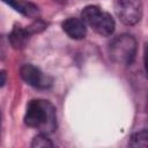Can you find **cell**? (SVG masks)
Wrapping results in <instances>:
<instances>
[{
    "label": "cell",
    "instance_id": "2",
    "mask_svg": "<svg viewBox=\"0 0 148 148\" xmlns=\"http://www.w3.org/2000/svg\"><path fill=\"white\" fill-rule=\"evenodd\" d=\"M136 53V42L133 36L124 34L113 38L109 45L110 58L120 65H131Z\"/></svg>",
    "mask_w": 148,
    "mask_h": 148
},
{
    "label": "cell",
    "instance_id": "12",
    "mask_svg": "<svg viewBox=\"0 0 148 148\" xmlns=\"http://www.w3.org/2000/svg\"><path fill=\"white\" fill-rule=\"evenodd\" d=\"M0 125H1V113H0Z\"/></svg>",
    "mask_w": 148,
    "mask_h": 148
},
{
    "label": "cell",
    "instance_id": "4",
    "mask_svg": "<svg viewBox=\"0 0 148 148\" xmlns=\"http://www.w3.org/2000/svg\"><path fill=\"white\" fill-rule=\"evenodd\" d=\"M114 10L124 24L133 25L141 18L142 3L141 0H114Z\"/></svg>",
    "mask_w": 148,
    "mask_h": 148
},
{
    "label": "cell",
    "instance_id": "10",
    "mask_svg": "<svg viewBox=\"0 0 148 148\" xmlns=\"http://www.w3.org/2000/svg\"><path fill=\"white\" fill-rule=\"evenodd\" d=\"M31 147L34 148H46V147H53V142L46 136L45 133H40L39 135L35 136L32 142H31Z\"/></svg>",
    "mask_w": 148,
    "mask_h": 148
},
{
    "label": "cell",
    "instance_id": "11",
    "mask_svg": "<svg viewBox=\"0 0 148 148\" xmlns=\"http://www.w3.org/2000/svg\"><path fill=\"white\" fill-rule=\"evenodd\" d=\"M6 82V72L5 71H0V87H2Z\"/></svg>",
    "mask_w": 148,
    "mask_h": 148
},
{
    "label": "cell",
    "instance_id": "7",
    "mask_svg": "<svg viewBox=\"0 0 148 148\" xmlns=\"http://www.w3.org/2000/svg\"><path fill=\"white\" fill-rule=\"evenodd\" d=\"M29 36H30L29 29H24L20 25H15L9 35V40L14 49H22L25 46Z\"/></svg>",
    "mask_w": 148,
    "mask_h": 148
},
{
    "label": "cell",
    "instance_id": "6",
    "mask_svg": "<svg viewBox=\"0 0 148 148\" xmlns=\"http://www.w3.org/2000/svg\"><path fill=\"white\" fill-rule=\"evenodd\" d=\"M64 31L73 39H82L87 34L86 23L81 18L69 17L62 23Z\"/></svg>",
    "mask_w": 148,
    "mask_h": 148
},
{
    "label": "cell",
    "instance_id": "1",
    "mask_svg": "<svg viewBox=\"0 0 148 148\" xmlns=\"http://www.w3.org/2000/svg\"><path fill=\"white\" fill-rule=\"evenodd\" d=\"M24 123L29 127L38 128L42 133H51L57 128L56 109L44 99L30 101L24 114Z\"/></svg>",
    "mask_w": 148,
    "mask_h": 148
},
{
    "label": "cell",
    "instance_id": "3",
    "mask_svg": "<svg viewBox=\"0 0 148 148\" xmlns=\"http://www.w3.org/2000/svg\"><path fill=\"white\" fill-rule=\"evenodd\" d=\"M81 18L102 36H110L114 30V20L112 16L97 6H87L83 8Z\"/></svg>",
    "mask_w": 148,
    "mask_h": 148
},
{
    "label": "cell",
    "instance_id": "5",
    "mask_svg": "<svg viewBox=\"0 0 148 148\" xmlns=\"http://www.w3.org/2000/svg\"><path fill=\"white\" fill-rule=\"evenodd\" d=\"M21 77L30 86L35 87V88H47L51 83L47 79V76H45L39 68L35 67L34 65L27 64L23 65L21 67Z\"/></svg>",
    "mask_w": 148,
    "mask_h": 148
},
{
    "label": "cell",
    "instance_id": "9",
    "mask_svg": "<svg viewBox=\"0 0 148 148\" xmlns=\"http://www.w3.org/2000/svg\"><path fill=\"white\" fill-rule=\"evenodd\" d=\"M147 139H148L147 131H146V130H142L141 132L135 133V134L131 138L130 146H133V147H147V145H148Z\"/></svg>",
    "mask_w": 148,
    "mask_h": 148
},
{
    "label": "cell",
    "instance_id": "8",
    "mask_svg": "<svg viewBox=\"0 0 148 148\" xmlns=\"http://www.w3.org/2000/svg\"><path fill=\"white\" fill-rule=\"evenodd\" d=\"M3 1L7 2L8 5H10L13 8H15L17 12H20L21 14H23L25 16L34 17L38 14L37 6L29 1H24V0H3Z\"/></svg>",
    "mask_w": 148,
    "mask_h": 148
}]
</instances>
